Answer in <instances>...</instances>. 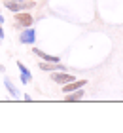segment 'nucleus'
Instances as JSON below:
<instances>
[{
  "label": "nucleus",
  "mask_w": 123,
  "mask_h": 133,
  "mask_svg": "<svg viewBox=\"0 0 123 133\" xmlns=\"http://www.w3.org/2000/svg\"><path fill=\"white\" fill-rule=\"evenodd\" d=\"M13 19H15V29L17 31L32 27V23H34V17L30 15L28 11H17V14H13Z\"/></svg>",
  "instance_id": "obj_2"
},
{
  "label": "nucleus",
  "mask_w": 123,
  "mask_h": 133,
  "mask_svg": "<svg viewBox=\"0 0 123 133\" xmlns=\"http://www.w3.org/2000/svg\"><path fill=\"white\" fill-rule=\"evenodd\" d=\"M19 42L21 44H27V46H32L36 42V31L32 27H27V29H21V34H19Z\"/></svg>",
  "instance_id": "obj_3"
},
{
  "label": "nucleus",
  "mask_w": 123,
  "mask_h": 133,
  "mask_svg": "<svg viewBox=\"0 0 123 133\" xmlns=\"http://www.w3.org/2000/svg\"><path fill=\"white\" fill-rule=\"evenodd\" d=\"M4 21H6V19H4V15H2V14H0V23H4Z\"/></svg>",
  "instance_id": "obj_12"
},
{
  "label": "nucleus",
  "mask_w": 123,
  "mask_h": 133,
  "mask_svg": "<svg viewBox=\"0 0 123 133\" xmlns=\"http://www.w3.org/2000/svg\"><path fill=\"white\" fill-rule=\"evenodd\" d=\"M38 66H40V70H44V72L66 70V66H64V65H61V63H49V61H42V63H38Z\"/></svg>",
  "instance_id": "obj_5"
},
{
  "label": "nucleus",
  "mask_w": 123,
  "mask_h": 133,
  "mask_svg": "<svg viewBox=\"0 0 123 133\" xmlns=\"http://www.w3.org/2000/svg\"><path fill=\"white\" fill-rule=\"evenodd\" d=\"M4 86H6V89H8V93H10V95H11L13 99H17V97H19V89L15 88V84L11 82L10 78H4Z\"/></svg>",
  "instance_id": "obj_10"
},
{
  "label": "nucleus",
  "mask_w": 123,
  "mask_h": 133,
  "mask_svg": "<svg viewBox=\"0 0 123 133\" xmlns=\"http://www.w3.org/2000/svg\"><path fill=\"white\" fill-rule=\"evenodd\" d=\"M51 80L61 84V86H64V84L76 80V76L74 74H66V70H55V72H51Z\"/></svg>",
  "instance_id": "obj_4"
},
{
  "label": "nucleus",
  "mask_w": 123,
  "mask_h": 133,
  "mask_svg": "<svg viewBox=\"0 0 123 133\" xmlns=\"http://www.w3.org/2000/svg\"><path fill=\"white\" fill-rule=\"evenodd\" d=\"M85 86H87V80H72L68 84H64V88L61 89V91L63 93H70V91H76V89L85 88Z\"/></svg>",
  "instance_id": "obj_6"
},
{
  "label": "nucleus",
  "mask_w": 123,
  "mask_h": 133,
  "mask_svg": "<svg viewBox=\"0 0 123 133\" xmlns=\"http://www.w3.org/2000/svg\"><path fill=\"white\" fill-rule=\"evenodd\" d=\"M64 95H66L64 101H68V103L82 101V99L85 97V89H83V88H79V89H76V91H70V93H64Z\"/></svg>",
  "instance_id": "obj_7"
},
{
  "label": "nucleus",
  "mask_w": 123,
  "mask_h": 133,
  "mask_svg": "<svg viewBox=\"0 0 123 133\" xmlns=\"http://www.w3.org/2000/svg\"><path fill=\"white\" fill-rule=\"evenodd\" d=\"M17 69H19V72H21V82L27 86V84L32 80V74H30V70H28L23 63H17Z\"/></svg>",
  "instance_id": "obj_9"
},
{
  "label": "nucleus",
  "mask_w": 123,
  "mask_h": 133,
  "mask_svg": "<svg viewBox=\"0 0 123 133\" xmlns=\"http://www.w3.org/2000/svg\"><path fill=\"white\" fill-rule=\"evenodd\" d=\"M4 6L11 11V14H17V11L32 10L36 6V2H34V0H23V2H17V0H4Z\"/></svg>",
  "instance_id": "obj_1"
},
{
  "label": "nucleus",
  "mask_w": 123,
  "mask_h": 133,
  "mask_svg": "<svg viewBox=\"0 0 123 133\" xmlns=\"http://www.w3.org/2000/svg\"><path fill=\"white\" fill-rule=\"evenodd\" d=\"M32 51H34V55H36V57L44 59V61H49V63H61V59H59L57 55H49V53L42 51V50H38V48H34Z\"/></svg>",
  "instance_id": "obj_8"
},
{
  "label": "nucleus",
  "mask_w": 123,
  "mask_h": 133,
  "mask_svg": "<svg viewBox=\"0 0 123 133\" xmlns=\"http://www.w3.org/2000/svg\"><path fill=\"white\" fill-rule=\"evenodd\" d=\"M6 38V32H4V29H2V23H0V40H4Z\"/></svg>",
  "instance_id": "obj_11"
}]
</instances>
